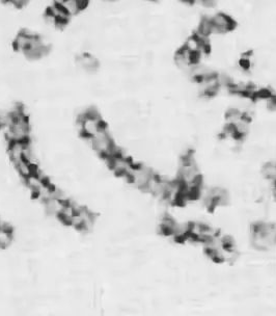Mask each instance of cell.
<instances>
[{
	"label": "cell",
	"mask_w": 276,
	"mask_h": 316,
	"mask_svg": "<svg viewBox=\"0 0 276 316\" xmlns=\"http://www.w3.org/2000/svg\"><path fill=\"white\" fill-rule=\"evenodd\" d=\"M76 65L78 69L83 70L87 73H94L99 69V61L88 52L81 53L76 59Z\"/></svg>",
	"instance_id": "277c9868"
},
{
	"label": "cell",
	"mask_w": 276,
	"mask_h": 316,
	"mask_svg": "<svg viewBox=\"0 0 276 316\" xmlns=\"http://www.w3.org/2000/svg\"><path fill=\"white\" fill-rule=\"evenodd\" d=\"M14 240L13 231H8L0 226V249H7Z\"/></svg>",
	"instance_id": "4fadbf2b"
},
{
	"label": "cell",
	"mask_w": 276,
	"mask_h": 316,
	"mask_svg": "<svg viewBox=\"0 0 276 316\" xmlns=\"http://www.w3.org/2000/svg\"><path fill=\"white\" fill-rule=\"evenodd\" d=\"M154 176V173L147 166L134 165L127 178L129 181L138 189L145 190L150 179Z\"/></svg>",
	"instance_id": "6da1fadb"
},
{
	"label": "cell",
	"mask_w": 276,
	"mask_h": 316,
	"mask_svg": "<svg viewBox=\"0 0 276 316\" xmlns=\"http://www.w3.org/2000/svg\"><path fill=\"white\" fill-rule=\"evenodd\" d=\"M28 142V141H27ZM27 142H13L9 145V156L16 165L24 159V150Z\"/></svg>",
	"instance_id": "52a82bcc"
},
{
	"label": "cell",
	"mask_w": 276,
	"mask_h": 316,
	"mask_svg": "<svg viewBox=\"0 0 276 316\" xmlns=\"http://www.w3.org/2000/svg\"><path fill=\"white\" fill-rule=\"evenodd\" d=\"M108 161H109V166L113 171V173L120 176L127 177L134 166L133 162L129 158L123 156L122 154L109 158Z\"/></svg>",
	"instance_id": "7a4b0ae2"
},
{
	"label": "cell",
	"mask_w": 276,
	"mask_h": 316,
	"mask_svg": "<svg viewBox=\"0 0 276 316\" xmlns=\"http://www.w3.org/2000/svg\"><path fill=\"white\" fill-rule=\"evenodd\" d=\"M102 2L105 4H115L117 0H102Z\"/></svg>",
	"instance_id": "2e32d148"
},
{
	"label": "cell",
	"mask_w": 276,
	"mask_h": 316,
	"mask_svg": "<svg viewBox=\"0 0 276 316\" xmlns=\"http://www.w3.org/2000/svg\"><path fill=\"white\" fill-rule=\"evenodd\" d=\"M16 170L18 172V174L22 177V178H27L28 176L34 174L35 170H36V165H33L31 163H29L27 160L23 159L22 161H20L19 163H17L16 165Z\"/></svg>",
	"instance_id": "8fae6325"
},
{
	"label": "cell",
	"mask_w": 276,
	"mask_h": 316,
	"mask_svg": "<svg viewBox=\"0 0 276 316\" xmlns=\"http://www.w3.org/2000/svg\"><path fill=\"white\" fill-rule=\"evenodd\" d=\"M178 222L170 216H165L162 218L160 222V231L165 235L172 236L174 233V230L176 228Z\"/></svg>",
	"instance_id": "30bf717a"
},
{
	"label": "cell",
	"mask_w": 276,
	"mask_h": 316,
	"mask_svg": "<svg viewBox=\"0 0 276 316\" xmlns=\"http://www.w3.org/2000/svg\"><path fill=\"white\" fill-rule=\"evenodd\" d=\"M75 213H76V208H75V205L67 203V205H66V207H65V209L63 210V212L60 214V216H58V217L61 218V220H62L63 222H65V224H69V225H70V222H71V220H72L73 216L75 215Z\"/></svg>",
	"instance_id": "5bb4252c"
},
{
	"label": "cell",
	"mask_w": 276,
	"mask_h": 316,
	"mask_svg": "<svg viewBox=\"0 0 276 316\" xmlns=\"http://www.w3.org/2000/svg\"><path fill=\"white\" fill-rule=\"evenodd\" d=\"M211 21L215 33H226L235 28V21L223 13L213 15Z\"/></svg>",
	"instance_id": "3957f363"
},
{
	"label": "cell",
	"mask_w": 276,
	"mask_h": 316,
	"mask_svg": "<svg viewBox=\"0 0 276 316\" xmlns=\"http://www.w3.org/2000/svg\"><path fill=\"white\" fill-rule=\"evenodd\" d=\"M214 33V28H213V24L211 21V18L205 17L202 19V21L200 22L199 28H198V33L196 35L202 38V39H207Z\"/></svg>",
	"instance_id": "9c48e42d"
},
{
	"label": "cell",
	"mask_w": 276,
	"mask_h": 316,
	"mask_svg": "<svg viewBox=\"0 0 276 316\" xmlns=\"http://www.w3.org/2000/svg\"><path fill=\"white\" fill-rule=\"evenodd\" d=\"M34 34L26 31V30H22L20 31L14 42H13V46H14V49L17 51V52H22V53H25V51L29 48L30 44L32 42V39H33Z\"/></svg>",
	"instance_id": "5b68a950"
},
{
	"label": "cell",
	"mask_w": 276,
	"mask_h": 316,
	"mask_svg": "<svg viewBox=\"0 0 276 316\" xmlns=\"http://www.w3.org/2000/svg\"><path fill=\"white\" fill-rule=\"evenodd\" d=\"M67 205V201L61 197H52L44 202V206L46 211L50 215L60 216V214L63 212Z\"/></svg>",
	"instance_id": "8992f818"
},
{
	"label": "cell",
	"mask_w": 276,
	"mask_h": 316,
	"mask_svg": "<svg viewBox=\"0 0 276 316\" xmlns=\"http://www.w3.org/2000/svg\"><path fill=\"white\" fill-rule=\"evenodd\" d=\"M25 180V184L26 187L32 192L34 193V195L46 184V180L41 178L38 175L36 174H32L30 176H28L27 178L24 179Z\"/></svg>",
	"instance_id": "ba28073f"
},
{
	"label": "cell",
	"mask_w": 276,
	"mask_h": 316,
	"mask_svg": "<svg viewBox=\"0 0 276 316\" xmlns=\"http://www.w3.org/2000/svg\"><path fill=\"white\" fill-rule=\"evenodd\" d=\"M6 2L12 4L16 8L21 9V8L25 7L29 3V0H6Z\"/></svg>",
	"instance_id": "9a60e30c"
},
{
	"label": "cell",
	"mask_w": 276,
	"mask_h": 316,
	"mask_svg": "<svg viewBox=\"0 0 276 316\" xmlns=\"http://www.w3.org/2000/svg\"><path fill=\"white\" fill-rule=\"evenodd\" d=\"M262 174L266 179L270 180V181L274 183L276 181V162H267L262 169Z\"/></svg>",
	"instance_id": "7c38bea8"
}]
</instances>
